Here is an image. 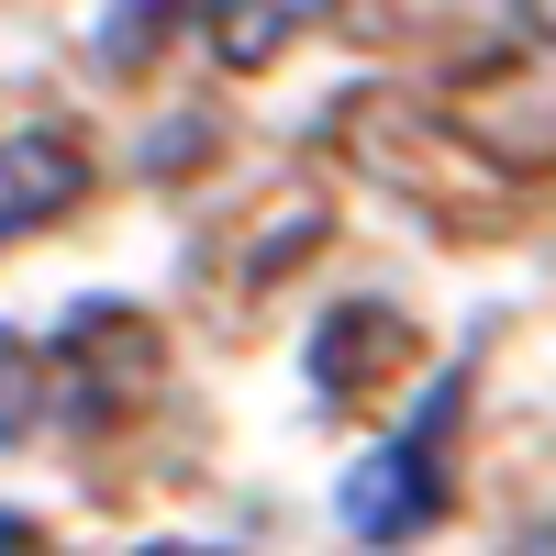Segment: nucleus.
Wrapping results in <instances>:
<instances>
[{
	"mask_svg": "<svg viewBox=\"0 0 556 556\" xmlns=\"http://www.w3.org/2000/svg\"><path fill=\"white\" fill-rule=\"evenodd\" d=\"M456 123H468L501 167H523V178L556 167V34L490 56L479 78H456Z\"/></svg>",
	"mask_w": 556,
	"mask_h": 556,
	"instance_id": "obj_1",
	"label": "nucleus"
},
{
	"mask_svg": "<svg viewBox=\"0 0 556 556\" xmlns=\"http://www.w3.org/2000/svg\"><path fill=\"white\" fill-rule=\"evenodd\" d=\"M78 190H89L78 134H56V123L0 134V245H12V235H34V223H56V212H78Z\"/></svg>",
	"mask_w": 556,
	"mask_h": 556,
	"instance_id": "obj_2",
	"label": "nucleus"
},
{
	"mask_svg": "<svg viewBox=\"0 0 556 556\" xmlns=\"http://www.w3.org/2000/svg\"><path fill=\"white\" fill-rule=\"evenodd\" d=\"M434 434H412V445H390V456H367V468L345 479V534H367V545H401V534H424L434 523Z\"/></svg>",
	"mask_w": 556,
	"mask_h": 556,
	"instance_id": "obj_3",
	"label": "nucleus"
},
{
	"mask_svg": "<svg viewBox=\"0 0 556 556\" xmlns=\"http://www.w3.org/2000/svg\"><path fill=\"white\" fill-rule=\"evenodd\" d=\"M312 23H323V0H201V34L223 67H278Z\"/></svg>",
	"mask_w": 556,
	"mask_h": 556,
	"instance_id": "obj_4",
	"label": "nucleus"
},
{
	"mask_svg": "<svg viewBox=\"0 0 556 556\" xmlns=\"http://www.w3.org/2000/svg\"><path fill=\"white\" fill-rule=\"evenodd\" d=\"M367 356H401V312H334V323H323V345H312V379L323 390H356L367 379Z\"/></svg>",
	"mask_w": 556,
	"mask_h": 556,
	"instance_id": "obj_5",
	"label": "nucleus"
},
{
	"mask_svg": "<svg viewBox=\"0 0 556 556\" xmlns=\"http://www.w3.org/2000/svg\"><path fill=\"white\" fill-rule=\"evenodd\" d=\"M23 379H34V345L0 334V445H12V434H23V412H34V401H23Z\"/></svg>",
	"mask_w": 556,
	"mask_h": 556,
	"instance_id": "obj_6",
	"label": "nucleus"
}]
</instances>
